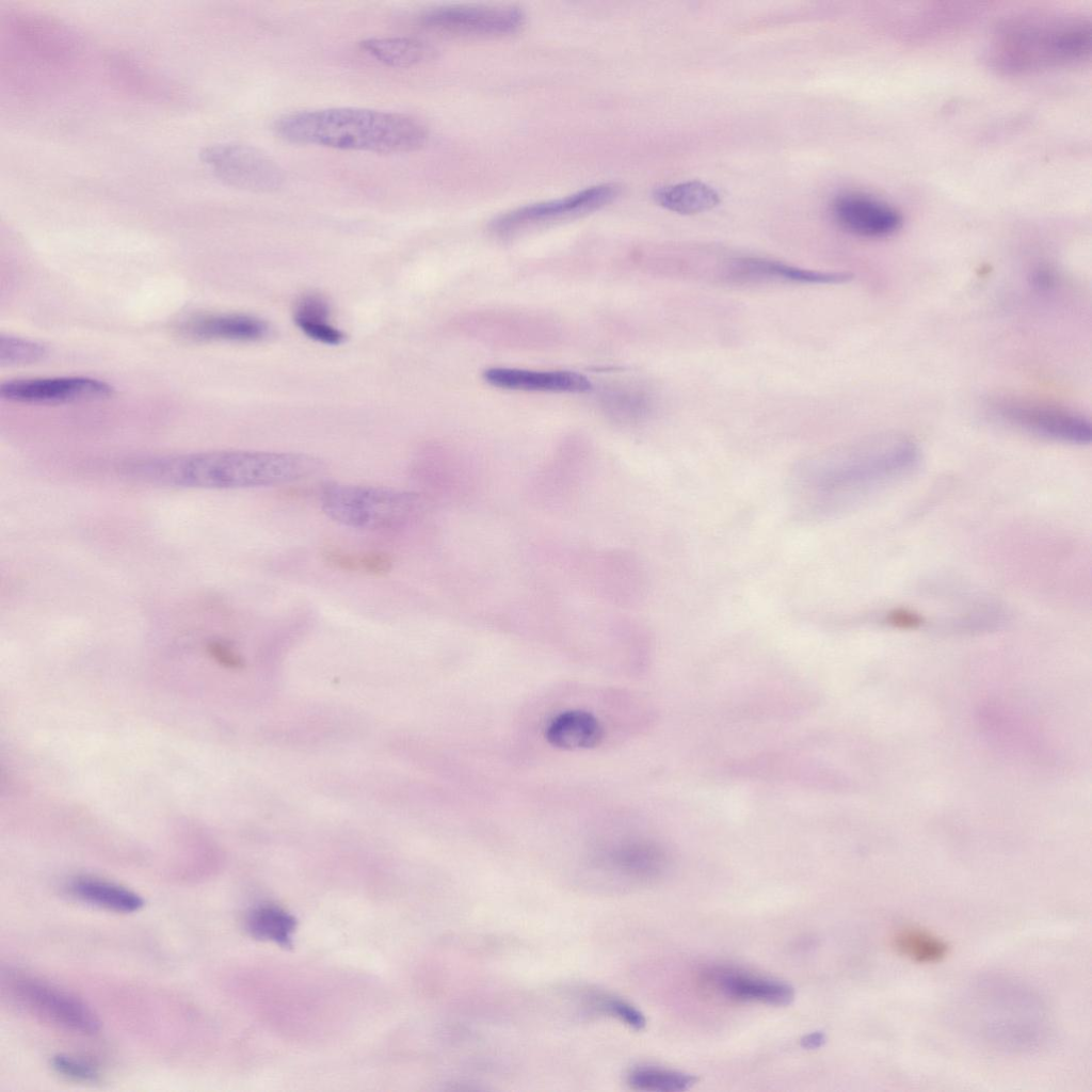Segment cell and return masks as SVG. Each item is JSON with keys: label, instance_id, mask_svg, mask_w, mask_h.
Returning <instances> with one entry per match:
<instances>
[{"label": "cell", "instance_id": "cell-1", "mask_svg": "<svg viewBox=\"0 0 1092 1092\" xmlns=\"http://www.w3.org/2000/svg\"><path fill=\"white\" fill-rule=\"evenodd\" d=\"M319 460L300 453L221 450L129 461L124 475L175 487L245 488L296 481L316 473Z\"/></svg>", "mask_w": 1092, "mask_h": 1092}, {"label": "cell", "instance_id": "cell-2", "mask_svg": "<svg viewBox=\"0 0 1092 1092\" xmlns=\"http://www.w3.org/2000/svg\"><path fill=\"white\" fill-rule=\"evenodd\" d=\"M275 135L287 143L375 154L420 149L427 127L398 112L338 107L284 114L273 124Z\"/></svg>", "mask_w": 1092, "mask_h": 1092}, {"label": "cell", "instance_id": "cell-3", "mask_svg": "<svg viewBox=\"0 0 1092 1092\" xmlns=\"http://www.w3.org/2000/svg\"><path fill=\"white\" fill-rule=\"evenodd\" d=\"M1090 45V23L1082 17L1025 16L998 29L990 61L1011 71L1040 69L1081 60Z\"/></svg>", "mask_w": 1092, "mask_h": 1092}, {"label": "cell", "instance_id": "cell-4", "mask_svg": "<svg viewBox=\"0 0 1092 1092\" xmlns=\"http://www.w3.org/2000/svg\"><path fill=\"white\" fill-rule=\"evenodd\" d=\"M320 502L330 518L365 530L397 529L424 511L419 494L366 485L327 483L321 488Z\"/></svg>", "mask_w": 1092, "mask_h": 1092}, {"label": "cell", "instance_id": "cell-5", "mask_svg": "<svg viewBox=\"0 0 1092 1092\" xmlns=\"http://www.w3.org/2000/svg\"><path fill=\"white\" fill-rule=\"evenodd\" d=\"M919 462L917 447L906 440L850 455L819 470L815 487L821 495L863 496L910 475Z\"/></svg>", "mask_w": 1092, "mask_h": 1092}, {"label": "cell", "instance_id": "cell-6", "mask_svg": "<svg viewBox=\"0 0 1092 1092\" xmlns=\"http://www.w3.org/2000/svg\"><path fill=\"white\" fill-rule=\"evenodd\" d=\"M200 161L224 184L252 192H272L285 180L282 167L262 150L242 143H218L199 151Z\"/></svg>", "mask_w": 1092, "mask_h": 1092}, {"label": "cell", "instance_id": "cell-7", "mask_svg": "<svg viewBox=\"0 0 1092 1092\" xmlns=\"http://www.w3.org/2000/svg\"><path fill=\"white\" fill-rule=\"evenodd\" d=\"M10 989L29 1011L62 1028L93 1034L99 1029L96 1014L76 996L28 976L13 977Z\"/></svg>", "mask_w": 1092, "mask_h": 1092}, {"label": "cell", "instance_id": "cell-8", "mask_svg": "<svg viewBox=\"0 0 1092 1092\" xmlns=\"http://www.w3.org/2000/svg\"><path fill=\"white\" fill-rule=\"evenodd\" d=\"M994 406L1007 421L1041 437L1073 445L1091 441L1090 421L1069 410L1018 399H1002Z\"/></svg>", "mask_w": 1092, "mask_h": 1092}, {"label": "cell", "instance_id": "cell-9", "mask_svg": "<svg viewBox=\"0 0 1092 1092\" xmlns=\"http://www.w3.org/2000/svg\"><path fill=\"white\" fill-rule=\"evenodd\" d=\"M619 193L620 188L614 183L590 187L562 198L527 205L510 211L494 220L491 228L497 235L508 236L530 226L578 216L610 204Z\"/></svg>", "mask_w": 1092, "mask_h": 1092}, {"label": "cell", "instance_id": "cell-10", "mask_svg": "<svg viewBox=\"0 0 1092 1092\" xmlns=\"http://www.w3.org/2000/svg\"><path fill=\"white\" fill-rule=\"evenodd\" d=\"M420 22L452 34L504 35L523 27L525 14L513 6L445 5L425 11Z\"/></svg>", "mask_w": 1092, "mask_h": 1092}, {"label": "cell", "instance_id": "cell-11", "mask_svg": "<svg viewBox=\"0 0 1092 1092\" xmlns=\"http://www.w3.org/2000/svg\"><path fill=\"white\" fill-rule=\"evenodd\" d=\"M113 394L105 381L89 376L27 378L3 382L2 399L32 404H59L103 399Z\"/></svg>", "mask_w": 1092, "mask_h": 1092}, {"label": "cell", "instance_id": "cell-12", "mask_svg": "<svg viewBox=\"0 0 1092 1092\" xmlns=\"http://www.w3.org/2000/svg\"><path fill=\"white\" fill-rule=\"evenodd\" d=\"M588 477L584 457L558 456L534 473L529 483V498L544 510L565 509L577 499Z\"/></svg>", "mask_w": 1092, "mask_h": 1092}, {"label": "cell", "instance_id": "cell-13", "mask_svg": "<svg viewBox=\"0 0 1092 1092\" xmlns=\"http://www.w3.org/2000/svg\"><path fill=\"white\" fill-rule=\"evenodd\" d=\"M831 209L841 228L860 237L883 238L902 225V215L895 207L863 193L840 194L834 198Z\"/></svg>", "mask_w": 1092, "mask_h": 1092}, {"label": "cell", "instance_id": "cell-14", "mask_svg": "<svg viewBox=\"0 0 1092 1092\" xmlns=\"http://www.w3.org/2000/svg\"><path fill=\"white\" fill-rule=\"evenodd\" d=\"M589 579L598 595L615 605H629L641 594L642 575L627 551L610 549L589 558Z\"/></svg>", "mask_w": 1092, "mask_h": 1092}, {"label": "cell", "instance_id": "cell-15", "mask_svg": "<svg viewBox=\"0 0 1092 1092\" xmlns=\"http://www.w3.org/2000/svg\"><path fill=\"white\" fill-rule=\"evenodd\" d=\"M703 981L710 991L735 1001L787 1006L794 998V990L785 982L730 968H711L704 973Z\"/></svg>", "mask_w": 1092, "mask_h": 1092}, {"label": "cell", "instance_id": "cell-16", "mask_svg": "<svg viewBox=\"0 0 1092 1092\" xmlns=\"http://www.w3.org/2000/svg\"><path fill=\"white\" fill-rule=\"evenodd\" d=\"M730 280L737 283L842 284L852 278L848 272L815 271L758 257L734 259L726 268Z\"/></svg>", "mask_w": 1092, "mask_h": 1092}, {"label": "cell", "instance_id": "cell-17", "mask_svg": "<svg viewBox=\"0 0 1092 1092\" xmlns=\"http://www.w3.org/2000/svg\"><path fill=\"white\" fill-rule=\"evenodd\" d=\"M492 386L525 391L585 392L592 388L587 376L574 371H533L516 368H489L483 373Z\"/></svg>", "mask_w": 1092, "mask_h": 1092}, {"label": "cell", "instance_id": "cell-18", "mask_svg": "<svg viewBox=\"0 0 1092 1092\" xmlns=\"http://www.w3.org/2000/svg\"><path fill=\"white\" fill-rule=\"evenodd\" d=\"M181 332L188 338L200 341H257L270 334V326L262 319L250 315L214 314L188 320Z\"/></svg>", "mask_w": 1092, "mask_h": 1092}, {"label": "cell", "instance_id": "cell-19", "mask_svg": "<svg viewBox=\"0 0 1092 1092\" xmlns=\"http://www.w3.org/2000/svg\"><path fill=\"white\" fill-rule=\"evenodd\" d=\"M603 726L591 712L580 709L562 711L547 725V742L562 750L591 749L603 739Z\"/></svg>", "mask_w": 1092, "mask_h": 1092}, {"label": "cell", "instance_id": "cell-20", "mask_svg": "<svg viewBox=\"0 0 1092 1092\" xmlns=\"http://www.w3.org/2000/svg\"><path fill=\"white\" fill-rule=\"evenodd\" d=\"M608 864L619 874L644 880L659 876L667 867L665 852L655 844L632 841L609 853Z\"/></svg>", "mask_w": 1092, "mask_h": 1092}, {"label": "cell", "instance_id": "cell-21", "mask_svg": "<svg viewBox=\"0 0 1092 1092\" xmlns=\"http://www.w3.org/2000/svg\"><path fill=\"white\" fill-rule=\"evenodd\" d=\"M70 892L85 903L114 912L131 913L139 911L144 904L142 897L136 893L95 878L75 880L70 885Z\"/></svg>", "mask_w": 1092, "mask_h": 1092}, {"label": "cell", "instance_id": "cell-22", "mask_svg": "<svg viewBox=\"0 0 1092 1092\" xmlns=\"http://www.w3.org/2000/svg\"><path fill=\"white\" fill-rule=\"evenodd\" d=\"M360 48L378 62L391 67H411L430 60L434 49L412 37H372L359 43Z\"/></svg>", "mask_w": 1092, "mask_h": 1092}, {"label": "cell", "instance_id": "cell-23", "mask_svg": "<svg viewBox=\"0 0 1092 1092\" xmlns=\"http://www.w3.org/2000/svg\"><path fill=\"white\" fill-rule=\"evenodd\" d=\"M653 196L661 207L681 214L703 212L720 202L714 189L696 180L658 188Z\"/></svg>", "mask_w": 1092, "mask_h": 1092}, {"label": "cell", "instance_id": "cell-24", "mask_svg": "<svg viewBox=\"0 0 1092 1092\" xmlns=\"http://www.w3.org/2000/svg\"><path fill=\"white\" fill-rule=\"evenodd\" d=\"M298 327L309 338L325 344H339L344 334L330 322V306L319 294H306L300 298L293 311Z\"/></svg>", "mask_w": 1092, "mask_h": 1092}, {"label": "cell", "instance_id": "cell-25", "mask_svg": "<svg viewBox=\"0 0 1092 1092\" xmlns=\"http://www.w3.org/2000/svg\"><path fill=\"white\" fill-rule=\"evenodd\" d=\"M294 917L275 904H260L246 917V929L255 938L289 946L295 930Z\"/></svg>", "mask_w": 1092, "mask_h": 1092}, {"label": "cell", "instance_id": "cell-26", "mask_svg": "<svg viewBox=\"0 0 1092 1092\" xmlns=\"http://www.w3.org/2000/svg\"><path fill=\"white\" fill-rule=\"evenodd\" d=\"M892 945L899 954L922 964L940 962L948 953V946L941 937L919 927L899 929L892 937Z\"/></svg>", "mask_w": 1092, "mask_h": 1092}, {"label": "cell", "instance_id": "cell-27", "mask_svg": "<svg viewBox=\"0 0 1092 1092\" xmlns=\"http://www.w3.org/2000/svg\"><path fill=\"white\" fill-rule=\"evenodd\" d=\"M627 1082L632 1089L640 1091L681 1092L689 1090L696 1082V1078L680 1071L639 1066L628 1074Z\"/></svg>", "mask_w": 1092, "mask_h": 1092}, {"label": "cell", "instance_id": "cell-28", "mask_svg": "<svg viewBox=\"0 0 1092 1092\" xmlns=\"http://www.w3.org/2000/svg\"><path fill=\"white\" fill-rule=\"evenodd\" d=\"M46 354V348L36 341L3 334L0 337L2 366L32 364L44 358Z\"/></svg>", "mask_w": 1092, "mask_h": 1092}, {"label": "cell", "instance_id": "cell-29", "mask_svg": "<svg viewBox=\"0 0 1092 1092\" xmlns=\"http://www.w3.org/2000/svg\"><path fill=\"white\" fill-rule=\"evenodd\" d=\"M592 998L593 1007L604 1014L615 1017L635 1030H641L645 1027L646 1018L644 1014L623 998L607 994L594 995Z\"/></svg>", "mask_w": 1092, "mask_h": 1092}, {"label": "cell", "instance_id": "cell-30", "mask_svg": "<svg viewBox=\"0 0 1092 1092\" xmlns=\"http://www.w3.org/2000/svg\"><path fill=\"white\" fill-rule=\"evenodd\" d=\"M52 1067L61 1075L79 1081H95L99 1072L95 1065L78 1057L68 1055L54 1056Z\"/></svg>", "mask_w": 1092, "mask_h": 1092}, {"label": "cell", "instance_id": "cell-31", "mask_svg": "<svg viewBox=\"0 0 1092 1092\" xmlns=\"http://www.w3.org/2000/svg\"><path fill=\"white\" fill-rule=\"evenodd\" d=\"M321 557L330 566L343 572H360L359 555L351 553L339 548L327 547L322 550Z\"/></svg>", "mask_w": 1092, "mask_h": 1092}, {"label": "cell", "instance_id": "cell-32", "mask_svg": "<svg viewBox=\"0 0 1092 1092\" xmlns=\"http://www.w3.org/2000/svg\"><path fill=\"white\" fill-rule=\"evenodd\" d=\"M391 557L382 551H369L359 555L360 572L382 576L387 574L392 568Z\"/></svg>", "mask_w": 1092, "mask_h": 1092}, {"label": "cell", "instance_id": "cell-33", "mask_svg": "<svg viewBox=\"0 0 1092 1092\" xmlns=\"http://www.w3.org/2000/svg\"><path fill=\"white\" fill-rule=\"evenodd\" d=\"M886 622L900 629H915L922 624V617L909 609H894L886 615Z\"/></svg>", "mask_w": 1092, "mask_h": 1092}, {"label": "cell", "instance_id": "cell-34", "mask_svg": "<svg viewBox=\"0 0 1092 1092\" xmlns=\"http://www.w3.org/2000/svg\"><path fill=\"white\" fill-rule=\"evenodd\" d=\"M210 654L221 663L227 667H239L241 664L240 657L234 653L228 646L220 642H213L209 646Z\"/></svg>", "mask_w": 1092, "mask_h": 1092}, {"label": "cell", "instance_id": "cell-35", "mask_svg": "<svg viewBox=\"0 0 1092 1092\" xmlns=\"http://www.w3.org/2000/svg\"><path fill=\"white\" fill-rule=\"evenodd\" d=\"M1056 276L1048 268H1041L1033 274V284L1042 289H1049L1055 285Z\"/></svg>", "mask_w": 1092, "mask_h": 1092}, {"label": "cell", "instance_id": "cell-36", "mask_svg": "<svg viewBox=\"0 0 1092 1092\" xmlns=\"http://www.w3.org/2000/svg\"><path fill=\"white\" fill-rule=\"evenodd\" d=\"M825 1040L826 1037L822 1031H814L801 1039V1046L807 1049H816L821 1047Z\"/></svg>", "mask_w": 1092, "mask_h": 1092}]
</instances>
